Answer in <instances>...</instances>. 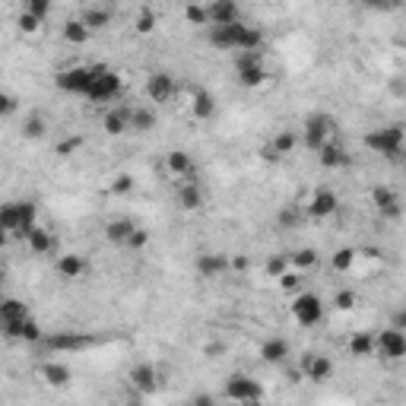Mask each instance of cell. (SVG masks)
Returning a JSON list of instances; mask_svg holds the SVG:
<instances>
[{
    "mask_svg": "<svg viewBox=\"0 0 406 406\" xmlns=\"http://www.w3.org/2000/svg\"><path fill=\"white\" fill-rule=\"evenodd\" d=\"M210 45L219 51H260L264 48V32L254 29V25L245 23H232V25H210L207 32Z\"/></svg>",
    "mask_w": 406,
    "mask_h": 406,
    "instance_id": "cell-1",
    "label": "cell"
},
{
    "mask_svg": "<svg viewBox=\"0 0 406 406\" xmlns=\"http://www.w3.org/2000/svg\"><path fill=\"white\" fill-rule=\"evenodd\" d=\"M35 216H38V207H35L32 200H13V203H3L0 207V232L3 235H25L35 229Z\"/></svg>",
    "mask_w": 406,
    "mask_h": 406,
    "instance_id": "cell-2",
    "label": "cell"
},
{
    "mask_svg": "<svg viewBox=\"0 0 406 406\" xmlns=\"http://www.w3.org/2000/svg\"><path fill=\"white\" fill-rule=\"evenodd\" d=\"M365 146L372 153L384 159H400L403 156V127L390 124V127H378V131L365 133Z\"/></svg>",
    "mask_w": 406,
    "mask_h": 406,
    "instance_id": "cell-3",
    "label": "cell"
},
{
    "mask_svg": "<svg viewBox=\"0 0 406 406\" xmlns=\"http://www.w3.org/2000/svg\"><path fill=\"white\" fill-rule=\"evenodd\" d=\"M124 83L121 76L111 70V67H92V80H89V89H86V99L89 102H111L121 95Z\"/></svg>",
    "mask_w": 406,
    "mask_h": 406,
    "instance_id": "cell-4",
    "label": "cell"
},
{
    "mask_svg": "<svg viewBox=\"0 0 406 406\" xmlns=\"http://www.w3.org/2000/svg\"><path fill=\"white\" fill-rule=\"evenodd\" d=\"M235 74L245 89L267 83V67H264V51H238L235 54Z\"/></svg>",
    "mask_w": 406,
    "mask_h": 406,
    "instance_id": "cell-5",
    "label": "cell"
},
{
    "mask_svg": "<svg viewBox=\"0 0 406 406\" xmlns=\"http://www.w3.org/2000/svg\"><path fill=\"white\" fill-rule=\"evenodd\" d=\"M333 131H337V121H333L330 115H324V111L311 115V117L305 121V146L317 153L324 143H330V140H333Z\"/></svg>",
    "mask_w": 406,
    "mask_h": 406,
    "instance_id": "cell-6",
    "label": "cell"
},
{
    "mask_svg": "<svg viewBox=\"0 0 406 406\" xmlns=\"http://www.w3.org/2000/svg\"><path fill=\"white\" fill-rule=\"evenodd\" d=\"M225 397L235 400V403H260V397H264V387L254 381V378H248V374H229V381H225Z\"/></svg>",
    "mask_w": 406,
    "mask_h": 406,
    "instance_id": "cell-7",
    "label": "cell"
},
{
    "mask_svg": "<svg viewBox=\"0 0 406 406\" xmlns=\"http://www.w3.org/2000/svg\"><path fill=\"white\" fill-rule=\"evenodd\" d=\"M292 317H295L302 327H315V324H321V317H324L321 299H317L315 292H302L299 299L292 302Z\"/></svg>",
    "mask_w": 406,
    "mask_h": 406,
    "instance_id": "cell-8",
    "label": "cell"
},
{
    "mask_svg": "<svg viewBox=\"0 0 406 406\" xmlns=\"http://www.w3.org/2000/svg\"><path fill=\"white\" fill-rule=\"evenodd\" d=\"M89 80H92V67H67L54 76L60 92H70V95H86L89 89Z\"/></svg>",
    "mask_w": 406,
    "mask_h": 406,
    "instance_id": "cell-9",
    "label": "cell"
},
{
    "mask_svg": "<svg viewBox=\"0 0 406 406\" xmlns=\"http://www.w3.org/2000/svg\"><path fill=\"white\" fill-rule=\"evenodd\" d=\"M374 352H378L381 359H387V362H400V359L406 356L403 330H394V327L381 330V337H374Z\"/></svg>",
    "mask_w": 406,
    "mask_h": 406,
    "instance_id": "cell-10",
    "label": "cell"
},
{
    "mask_svg": "<svg viewBox=\"0 0 406 406\" xmlns=\"http://www.w3.org/2000/svg\"><path fill=\"white\" fill-rule=\"evenodd\" d=\"M42 343L51 352H83V349H89L95 340L86 337V333H51V337H42Z\"/></svg>",
    "mask_w": 406,
    "mask_h": 406,
    "instance_id": "cell-11",
    "label": "cell"
},
{
    "mask_svg": "<svg viewBox=\"0 0 406 406\" xmlns=\"http://www.w3.org/2000/svg\"><path fill=\"white\" fill-rule=\"evenodd\" d=\"M299 368H302V374H305L308 381H315V384L327 381V378L333 374L330 356H321V352H305V356H302V362H299Z\"/></svg>",
    "mask_w": 406,
    "mask_h": 406,
    "instance_id": "cell-12",
    "label": "cell"
},
{
    "mask_svg": "<svg viewBox=\"0 0 406 406\" xmlns=\"http://www.w3.org/2000/svg\"><path fill=\"white\" fill-rule=\"evenodd\" d=\"M166 168L172 178H181V181H197L194 174H197V166H194V159L191 153H184V150H172L166 156Z\"/></svg>",
    "mask_w": 406,
    "mask_h": 406,
    "instance_id": "cell-13",
    "label": "cell"
},
{
    "mask_svg": "<svg viewBox=\"0 0 406 406\" xmlns=\"http://www.w3.org/2000/svg\"><path fill=\"white\" fill-rule=\"evenodd\" d=\"M131 387L137 390V394H143V397H150V394H156L159 390V372L153 368V365H133L131 368Z\"/></svg>",
    "mask_w": 406,
    "mask_h": 406,
    "instance_id": "cell-14",
    "label": "cell"
},
{
    "mask_svg": "<svg viewBox=\"0 0 406 406\" xmlns=\"http://www.w3.org/2000/svg\"><path fill=\"white\" fill-rule=\"evenodd\" d=\"M207 16H210V25H232V23H241V10L235 0H216L207 7Z\"/></svg>",
    "mask_w": 406,
    "mask_h": 406,
    "instance_id": "cell-15",
    "label": "cell"
},
{
    "mask_svg": "<svg viewBox=\"0 0 406 406\" xmlns=\"http://www.w3.org/2000/svg\"><path fill=\"white\" fill-rule=\"evenodd\" d=\"M337 207H340V197H337L330 188H321V191L311 197V203H308V216H311V219H327L330 213H337Z\"/></svg>",
    "mask_w": 406,
    "mask_h": 406,
    "instance_id": "cell-16",
    "label": "cell"
},
{
    "mask_svg": "<svg viewBox=\"0 0 406 406\" xmlns=\"http://www.w3.org/2000/svg\"><path fill=\"white\" fill-rule=\"evenodd\" d=\"M3 337H10V340H25V343H42V327L32 321V317H25V321H16V324H7L3 327Z\"/></svg>",
    "mask_w": 406,
    "mask_h": 406,
    "instance_id": "cell-17",
    "label": "cell"
},
{
    "mask_svg": "<svg viewBox=\"0 0 406 406\" xmlns=\"http://www.w3.org/2000/svg\"><path fill=\"white\" fill-rule=\"evenodd\" d=\"M229 270V257L225 254H216V251H207V254L197 257V273L203 280H216V276H223Z\"/></svg>",
    "mask_w": 406,
    "mask_h": 406,
    "instance_id": "cell-18",
    "label": "cell"
},
{
    "mask_svg": "<svg viewBox=\"0 0 406 406\" xmlns=\"http://www.w3.org/2000/svg\"><path fill=\"white\" fill-rule=\"evenodd\" d=\"M146 95H150L156 105H162V102H168L174 95V80L172 74H153L150 80H146Z\"/></svg>",
    "mask_w": 406,
    "mask_h": 406,
    "instance_id": "cell-19",
    "label": "cell"
},
{
    "mask_svg": "<svg viewBox=\"0 0 406 406\" xmlns=\"http://www.w3.org/2000/svg\"><path fill=\"white\" fill-rule=\"evenodd\" d=\"M317 162H321L324 168H343V166H349V153H346V146L343 143H337V140H330V143H324L321 150H317Z\"/></svg>",
    "mask_w": 406,
    "mask_h": 406,
    "instance_id": "cell-20",
    "label": "cell"
},
{
    "mask_svg": "<svg viewBox=\"0 0 406 406\" xmlns=\"http://www.w3.org/2000/svg\"><path fill=\"white\" fill-rule=\"evenodd\" d=\"M54 270H58V276H64V280H80V276L86 273V257L83 254H60Z\"/></svg>",
    "mask_w": 406,
    "mask_h": 406,
    "instance_id": "cell-21",
    "label": "cell"
},
{
    "mask_svg": "<svg viewBox=\"0 0 406 406\" xmlns=\"http://www.w3.org/2000/svg\"><path fill=\"white\" fill-rule=\"evenodd\" d=\"M178 207L188 210V213L200 210L203 207V188L197 181H181V188H178Z\"/></svg>",
    "mask_w": 406,
    "mask_h": 406,
    "instance_id": "cell-22",
    "label": "cell"
},
{
    "mask_svg": "<svg viewBox=\"0 0 406 406\" xmlns=\"http://www.w3.org/2000/svg\"><path fill=\"white\" fill-rule=\"evenodd\" d=\"M260 359L267 365H282L289 359V340H282V337H273V340H267L260 346Z\"/></svg>",
    "mask_w": 406,
    "mask_h": 406,
    "instance_id": "cell-23",
    "label": "cell"
},
{
    "mask_svg": "<svg viewBox=\"0 0 406 406\" xmlns=\"http://www.w3.org/2000/svg\"><path fill=\"white\" fill-rule=\"evenodd\" d=\"M29 315V305L19 299H0V324L7 327V324H16V321H25Z\"/></svg>",
    "mask_w": 406,
    "mask_h": 406,
    "instance_id": "cell-24",
    "label": "cell"
},
{
    "mask_svg": "<svg viewBox=\"0 0 406 406\" xmlns=\"http://www.w3.org/2000/svg\"><path fill=\"white\" fill-rule=\"evenodd\" d=\"M80 23L89 29V32H95V29H105L108 23H111V7H102V3H92V7L83 10V16H80Z\"/></svg>",
    "mask_w": 406,
    "mask_h": 406,
    "instance_id": "cell-25",
    "label": "cell"
},
{
    "mask_svg": "<svg viewBox=\"0 0 406 406\" xmlns=\"http://www.w3.org/2000/svg\"><path fill=\"white\" fill-rule=\"evenodd\" d=\"M127 121H131V108H111L105 121H102V127H105L108 137H121L127 131Z\"/></svg>",
    "mask_w": 406,
    "mask_h": 406,
    "instance_id": "cell-26",
    "label": "cell"
},
{
    "mask_svg": "<svg viewBox=\"0 0 406 406\" xmlns=\"http://www.w3.org/2000/svg\"><path fill=\"white\" fill-rule=\"evenodd\" d=\"M25 245H29L32 254H51V251H54V235H51L48 229H38V225H35L32 232L25 235Z\"/></svg>",
    "mask_w": 406,
    "mask_h": 406,
    "instance_id": "cell-27",
    "label": "cell"
},
{
    "mask_svg": "<svg viewBox=\"0 0 406 406\" xmlns=\"http://www.w3.org/2000/svg\"><path fill=\"white\" fill-rule=\"evenodd\" d=\"M153 127H156V111H153V108H131V121H127V131L150 133Z\"/></svg>",
    "mask_w": 406,
    "mask_h": 406,
    "instance_id": "cell-28",
    "label": "cell"
},
{
    "mask_svg": "<svg viewBox=\"0 0 406 406\" xmlns=\"http://www.w3.org/2000/svg\"><path fill=\"white\" fill-rule=\"evenodd\" d=\"M191 111H194V117H197V121H210V117L216 115V99H213V92H207V89L194 92Z\"/></svg>",
    "mask_w": 406,
    "mask_h": 406,
    "instance_id": "cell-29",
    "label": "cell"
},
{
    "mask_svg": "<svg viewBox=\"0 0 406 406\" xmlns=\"http://www.w3.org/2000/svg\"><path fill=\"white\" fill-rule=\"evenodd\" d=\"M372 200H374V207L381 210V213L400 216V197H397V191H390V188H374Z\"/></svg>",
    "mask_w": 406,
    "mask_h": 406,
    "instance_id": "cell-30",
    "label": "cell"
},
{
    "mask_svg": "<svg viewBox=\"0 0 406 406\" xmlns=\"http://www.w3.org/2000/svg\"><path fill=\"white\" fill-rule=\"evenodd\" d=\"M137 229V223H131V219H111L105 229L108 241L111 245H127V238H131V232Z\"/></svg>",
    "mask_w": 406,
    "mask_h": 406,
    "instance_id": "cell-31",
    "label": "cell"
},
{
    "mask_svg": "<svg viewBox=\"0 0 406 406\" xmlns=\"http://www.w3.org/2000/svg\"><path fill=\"white\" fill-rule=\"evenodd\" d=\"M42 378L51 384V387H64V384H70V368L60 365V362H45Z\"/></svg>",
    "mask_w": 406,
    "mask_h": 406,
    "instance_id": "cell-32",
    "label": "cell"
},
{
    "mask_svg": "<svg viewBox=\"0 0 406 406\" xmlns=\"http://www.w3.org/2000/svg\"><path fill=\"white\" fill-rule=\"evenodd\" d=\"M45 133H48V121H45V115L32 111V115L23 121V137L25 140H42Z\"/></svg>",
    "mask_w": 406,
    "mask_h": 406,
    "instance_id": "cell-33",
    "label": "cell"
},
{
    "mask_svg": "<svg viewBox=\"0 0 406 406\" xmlns=\"http://www.w3.org/2000/svg\"><path fill=\"white\" fill-rule=\"evenodd\" d=\"M89 29H86L83 23H80V19H67L64 23V38L70 45H83V42H89Z\"/></svg>",
    "mask_w": 406,
    "mask_h": 406,
    "instance_id": "cell-34",
    "label": "cell"
},
{
    "mask_svg": "<svg viewBox=\"0 0 406 406\" xmlns=\"http://www.w3.org/2000/svg\"><path fill=\"white\" fill-rule=\"evenodd\" d=\"M349 352L356 359H368L374 352V337H368V333H356L352 340H349Z\"/></svg>",
    "mask_w": 406,
    "mask_h": 406,
    "instance_id": "cell-35",
    "label": "cell"
},
{
    "mask_svg": "<svg viewBox=\"0 0 406 406\" xmlns=\"http://www.w3.org/2000/svg\"><path fill=\"white\" fill-rule=\"evenodd\" d=\"M267 146H270V153H273L276 159L289 156V153L295 150V133H280V137H273V140L267 143Z\"/></svg>",
    "mask_w": 406,
    "mask_h": 406,
    "instance_id": "cell-36",
    "label": "cell"
},
{
    "mask_svg": "<svg viewBox=\"0 0 406 406\" xmlns=\"http://www.w3.org/2000/svg\"><path fill=\"white\" fill-rule=\"evenodd\" d=\"M159 16H156V10L153 7H140V13H137V32L140 35H150L153 29H156Z\"/></svg>",
    "mask_w": 406,
    "mask_h": 406,
    "instance_id": "cell-37",
    "label": "cell"
},
{
    "mask_svg": "<svg viewBox=\"0 0 406 406\" xmlns=\"http://www.w3.org/2000/svg\"><path fill=\"white\" fill-rule=\"evenodd\" d=\"M352 264H356V248H340L337 254H333V260H330V267L337 270V273H346Z\"/></svg>",
    "mask_w": 406,
    "mask_h": 406,
    "instance_id": "cell-38",
    "label": "cell"
},
{
    "mask_svg": "<svg viewBox=\"0 0 406 406\" xmlns=\"http://www.w3.org/2000/svg\"><path fill=\"white\" fill-rule=\"evenodd\" d=\"M289 260L295 264V270H311V267L317 264V251L315 248H302V251H295Z\"/></svg>",
    "mask_w": 406,
    "mask_h": 406,
    "instance_id": "cell-39",
    "label": "cell"
},
{
    "mask_svg": "<svg viewBox=\"0 0 406 406\" xmlns=\"http://www.w3.org/2000/svg\"><path fill=\"white\" fill-rule=\"evenodd\" d=\"M184 19L191 25H210V16H207V7H203V3H188V7H184Z\"/></svg>",
    "mask_w": 406,
    "mask_h": 406,
    "instance_id": "cell-40",
    "label": "cell"
},
{
    "mask_svg": "<svg viewBox=\"0 0 406 406\" xmlns=\"http://www.w3.org/2000/svg\"><path fill=\"white\" fill-rule=\"evenodd\" d=\"M282 273H289V257L273 254L270 260H267V276H270V280H280Z\"/></svg>",
    "mask_w": 406,
    "mask_h": 406,
    "instance_id": "cell-41",
    "label": "cell"
},
{
    "mask_svg": "<svg viewBox=\"0 0 406 406\" xmlns=\"http://www.w3.org/2000/svg\"><path fill=\"white\" fill-rule=\"evenodd\" d=\"M356 305H359V295L352 289H343L333 295V308H337V311H352Z\"/></svg>",
    "mask_w": 406,
    "mask_h": 406,
    "instance_id": "cell-42",
    "label": "cell"
},
{
    "mask_svg": "<svg viewBox=\"0 0 406 406\" xmlns=\"http://www.w3.org/2000/svg\"><path fill=\"white\" fill-rule=\"evenodd\" d=\"M25 13L35 16L38 23H45V16H51V0H29V3H25Z\"/></svg>",
    "mask_w": 406,
    "mask_h": 406,
    "instance_id": "cell-43",
    "label": "cell"
},
{
    "mask_svg": "<svg viewBox=\"0 0 406 406\" xmlns=\"http://www.w3.org/2000/svg\"><path fill=\"white\" fill-rule=\"evenodd\" d=\"M146 245H150V232L137 225V229L131 232V238H127V245H124V248H127V251H143Z\"/></svg>",
    "mask_w": 406,
    "mask_h": 406,
    "instance_id": "cell-44",
    "label": "cell"
},
{
    "mask_svg": "<svg viewBox=\"0 0 406 406\" xmlns=\"http://www.w3.org/2000/svg\"><path fill=\"white\" fill-rule=\"evenodd\" d=\"M80 146H83V137H67V140L58 143V150H54V153H58L60 159H67V156H74Z\"/></svg>",
    "mask_w": 406,
    "mask_h": 406,
    "instance_id": "cell-45",
    "label": "cell"
},
{
    "mask_svg": "<svg viewBox=\"0 0 406 406\" xmlns=\"http://www.w3.org/2000/svg\"><path fill=\"white\" fill-rule=\"evenodd\" d=\"M133 191V178L131 174H117L115 181H111V194H117V197H124V194Z\"/></svg>",
    "mask_w": 406,
    "mask_h": 406,
    "instance_id": "cell-46",
    "label": "cell"
},
{
    "mask_svg": "<svg viewBox=\"0 0 406 406\" xmlns=\"http://www.w3.org/2000/svg\"><path fill=\"white\" fill-rule=\"evenodd\" d=\"M16 95H10V92H0V117H10V115H16Z\"/></svg>",
    "mask_w": 406,
    "mask_h": 406,
    "instance_id": "cell-47",
    "label": "cell"
},
{
    "mask_svg": "<svg viewBox=\"0 0 406 406\" xmlns=\"http://www.w3.org/2000/svg\"><path fill=\"white\" fill-rule=\"evenodd\" d=\"M299 219H302V216H299V210H282V213L280 216H276V223H280V229H295V225H299Z\"/></svg>",
    "mask_w": 406,
    "mask_h": 406,
    "instance_id": "cell-48",
    "label": "cell"
},
{
    "mask_svg": "<svg viewBox=\"0 0 406 406\" xmlns=\"http://www.w3.org/2000/svg\"><path fill=\"white\" fill-rule=\"evenodd\" d=\"M19 29H23L25 35H35V32H38V29H42V23H38V19H35V16H29V13H25V10H23V13H19Z\"/></svg>",
    "mask_w": 406,
    "mask_h": 406,
    "instance_id": "cell-49",
    "label": "cell"
},
{
    "mask_svg": "<svg viewBox=\"0 0 406 406\" xmlns=\"http://www.w3.org/2000/svg\"><path fill=\"white\" fill-rule=\"evenodd\" d=\"M280 286H282V289H299V286H302V276L299 273H282L280 276Z\"/></svg>",
    "mask_w": 406,
    "mask_h": 406,
    "instance_id": "cell-50",
    "label": "cell"
},
{
    "mask_svg": "<svg viewBox=\"0 0 406 406\" xmlns=\"http://www.w3.org/2000/svg\"><path fill=\"white\" fill-rule=\"evenodd\" d=\"M223 343H210V346H203V356H210V359H219V352H223Z\"/></svg>",
    "mask_w": 406,
    "mask_h": 406,
    "instance_id": "cell-51",
    "label": "cell"
},
{
    "mask_svg": "<svg viewBox=\"0 0 406 406\" xmlns=\"http://www.w3.org/2000/svg\"><path fill=\"white\" fill-rule=\"evenodd\" d=\"M191 406H216V400L210 397V394H197V397L191 400Z\"/></svg>",
    "mask_w": 406,
    "mask_h": 406,
    "instance_id": "cell-52",
    "label": "cell"
},
{
    "mask_svg": "<svg viewBox=\"0 0 406 406\" xmlns=\"http://www.w3.org/2000/svg\"><path fill=\"white\" fill-rule=\"evenodd\" d=\"M3 245H7V235H3V232H0V248H3Z\"/></svg>",
    "mask_w": 406,
    "mask_h": 406,
    "instance_id": "cell-53",
    "label": "cell"
},
{
    "mask_svg": "<svg viewBox=\"0 0 406 406\" xmlns=\"http://www.w3.org/2000/svg\"><path fill=\"white\" fill-rule=\"evenodd\" d=\"M127 406H143V403H140V400H133V403H127Z\"/></svg>",
    "mask_w": 406,
    "mask_h": 406,
    "instance_id": "cell-54",
    "label": "cell"
},
{
    "mask_svg": "<svg viewBox=\"0 0 406 406\" xmlns=\"http://www.w3.org/2000/svg\"><path fill=\"white\" fill-rule=\"evenodd\" d=\"M0 286H3V270H0Z\"/></svg>",
    "mask_w": 406,
    "mask_h": 406,
    "instance_id": "cell-55",
    "label": "cell"
}]
</instances>
